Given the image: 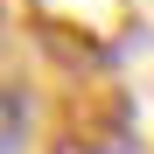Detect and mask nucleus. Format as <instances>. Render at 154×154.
Segmentation results:
<instances>
[{
    "mask_svg": "<svg viewBox=\"0 0 154 154\" xmlns=\"http://www.w3.org/2000/svg\"><path fill=\"white\" fill-rule=\"evenodd\" d=\"M21 140H28L21 133V98L0 84V154H21Z\"/></svg>",
    "mask_w": 154,
    "mask_h": 154,
    "instance_id": "1",
    "label": "nucleus"
}]
</instances>
